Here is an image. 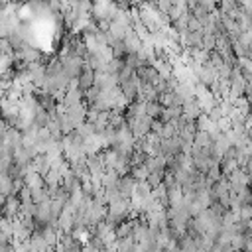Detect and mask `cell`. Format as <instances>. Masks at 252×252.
Wrapping results in <instances>:
<instances>
[{"mask_svg":"<svg viewBox=\"0 0 252 252\" xmlns=\"http://www.w3.org/2000/svg\"><path fill=\"white\" fill-rule=\"evenodd\" d=\"M136 185H138V181H136L132 175L122 177L120 183H118V191H120L122 199H128V201H130L132 195H134V191H136Z\"/></svg>","mask_w":252,"mask_h":252,"instance_id":"obj_1","label":"cell"},{"mask_svg":"<svg viewBox=\"0 0 252 252\" xmlns=\"http://www.w3.org/2000/svg\"><path fill=\"white\" fill-rule=\"evenodd\" d=\"M181 146H183V142H181L179 136H175V138H172V140H164V142H162V154H164L166 158H170V156H179V154H181Z\"/></svg>","mask_w":252,"mask_h":252,"instance_id":"obj_2","label":"cell"},{"mask_svg":"<svg viewBox=\"0 0 252 252\" xmlns=\"http://www.w3.org/2000/svg\"><path fill=\"white\" fill-rule=\"evenodd\" d=\"M132 238H134V242H136V244H146V242H150V240H152V235H150V225H146V223H138V225H136V229H134Z\"/></svg>","mask_w":252,"mask_h":252,"instance_id":"obj_3","label":"cell"},{"mask_svg":"<svg viewBox=\"0 0 252 252\" xmlns=\"http://www.w3.org/2000/svg\"><path fill=\"white\" fill-rule=\"evenodd\" d=\"M87 112H89V110H87V109H85L83 105L67 109V114H69V118L73 120V124L77 126V128H79L81 124H85V122H87Z\"/></svg>","mask_w":252,"mask_h":252,"instance_id":"obj_4","label":"cell"},{"mask_svg":"<svg viewBox=\"0 0 252 252\" xmlns=\"http://www.w3.org/2000/svg\"><path fill=\"white\" fill-rule=\"evenodd\" d=\"M183 114H185L189 120L197 122V120H199V116L203 114V110H201V107H199V103H197V101H191V103H185V105H183Z\"/></svg>","mask_w":252,"mask_h":252,"instance_id":"obj_5","label":"cell"},{"mask_svg":"<svg viewBox=\"0 0 252 252\" xmlns=\"http://www.w3.org/2000/svg\"><path fill=\"white\" fill-rule=\"evenodd\" d=\"M120 175L116 170H107V173L103 175V189H116L120 183Z\"/></svg>","mask_w":252,"mask_h":252,"instance_id":"obj_6","label":"cell"},{"mask_svg":"<svg viewBox=\"0 0 252 252\" xmlns=\"http://www.w3.org/2000/svg\"><path fill=\"white\" fill-rule=\"evenodd\" d=\"M183 116V107H168L164 109V114H162V120L168 124V122H175Z\"/></svg>","mask_w":252,"mask_h":252,"instance_id":"obj_7","label":"cell"},{"mask_svg":"<svg viewBox=\"0 0 252 252\" xmlns=\"http://www.w3.org/2000/svg\"><path fill=\"white\" fill-rule=\"evenodd\" d=\"M195 124H197V130H201V132H213L217 128V124L209 118V114H201Z\"/></svg>","mask_w":252,"mask_h":252,"instance_id":"obj_8","label":"cell"},{"mask_svg":"<svg viewBox=\"0 0 252 252\" xmlns=\"http://www.w3.org/2000/svg\"><path fill=\"white\" fill-rule=\"evenodd\" d=\"M220 170H223L225 175H231V173H235L240 168H238V162L233 160V158H223V162H220Z\"/></svg>","mask_w":252,"mask_h":252,"instance_id":"obj_9","label":"cell"},{"mask_svg":"<svg viewBox=\"0 0 252 252\" xmlns=\"http://www.w3.org/2000/svg\"><path fill=\"white\" fill-rule=\"evenodd\" d=\"M195 146H199V148H211V146H213L211 134H209V132L197 130V134H195Z\"/></svg>","mask_w":252,"mask_h":252,"instance_id":"obj_10","label":"cell"},{"mask_svg":"<svg viewBox=\"0 0 252 252\" xmlns=\"http://www.w3.org/2000/svg\"><path fill=\"white\" fill-rule=\"evenodd\" d=\"M116 248H118V252H134L136 242H134V238H118Z\"/></svg>","mask_w":252,"mask_h":252,"instance_id":"obj_11","label":"cell"},{"mask_svg":"<svg viewBox=\"0 0 252 252\" xmlns=\"http://www.w3.org/2000/svg\"><path fill=\"white\" fill-rule=\"evenodd\" d=\"M164 109H166V107H162L160 101H154V103H148V112H146V114H148L150 118L156 120L158 116H162V114H164Z\"/></svg>","mask_w":252,"mask_h":252,"instance_id":"obj_12","label":"cell"},{"mask_svg":"<svg viewBox=\"0 0 252 252\" xmlns=\"http://www.w3.org/2000/svg\"><path fill=\"white\" fill-rule=\"evenodd\" d=\"M201 49H205V51H211V49H217V38H215V34H203V42H201Z\"/></svg>","mask_w":252,"mask_h":252,"instance_id":"obj_13","label":"cell"},{"mask_svg":"<svg viewBox=\"0 0 252 252\" xmlns=\"http://www.w3.org/2000/svg\"><path fill=\"white\" fill-rule=\"evenodd\" d=\"M250 219H252V203H248V205H242V207H240V220H244V223H248Z\"/></svg>","mask_w":252,"mask_h":252,"instance_id":"obj_14","label":"cell"},{"mask_svg":"<svg viewBox=\"0 0 252 252\" xmlns=\"http://www.w3.org/2000/svg\"><path fill=\"white\" fill-rule=\"evenodd\" d=\"M164 126H166V122H162V120H154V124H152V132L158 134V136H162Z\"/></svg>","mask_w":252,"mask_h":252,"instance_id":"obj_15","label":"cell"},{"mask_svg":"<svg viewBox=\"0 0 252 252\" xmlns=\"http://www.w3.org/2000/svg\"><path fill=\"white\" fill-rule=\"evenodd\" d=\"M18 197H20V201H22V203H28V201H32V189L26 185V187L22 189V191H20V195H18Z\"/></svg>","mask_w":252,"mask_h":252,"instance_id":"obj_16","label":"cell"},{"mask_svg":"<svg viewBox=\"0 0 252 252\" xmlns=\"http://www.w3.org/2000/svg\"><path fill=\"white\" fill-rule=\"evenodd\" d=\"M246 173L252 177V158H250V162H248V166H246Z\"/></svg>","mask_w":252,"mask_h":252,"instance_id":"obj_17","label":"cell"},{"mask_svg":"<svg viewBox=\"0 0 252 252\" xmlns=\"http://www.w3.org/2000/svg\"><path fill=\"white\" fill-rule=\"evenodd\" d=\"M250 112H252V105H250Z\"/></svg>","mask_w":252,"mask_h":252,"instance_id":"obj_18","label":"cell"}]
</instances>
